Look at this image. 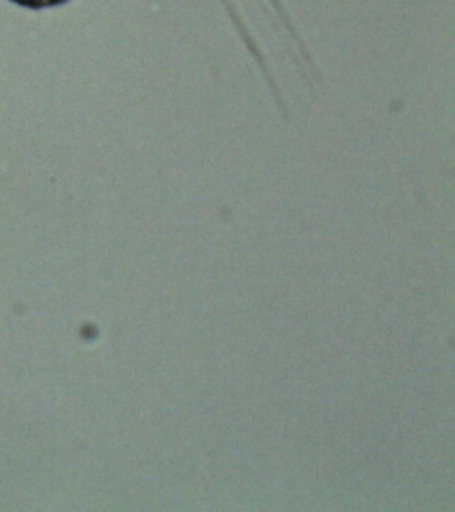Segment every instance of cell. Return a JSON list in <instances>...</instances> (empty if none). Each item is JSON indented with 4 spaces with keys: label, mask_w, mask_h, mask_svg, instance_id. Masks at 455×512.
Listing matches in <instances>:
<instances>
[{
    "label": "cell",
    "mask_w": 455,
    "mask_h": 512,
    "mask_svg": "<svg viewBox=\"0 0 455 512\" xmlns=\"http://www.w3.org/2000/svg\"><path fill=\"white\" fill-rule=\"evenodd\" d=\"M271 3H273L275 10L278 12L279 18H281L283 24H285L287 31H289L291 39H293V42L297 44L298 50L301 52L303 63H306L307 67L310 68L311 76H313L314 79H318L319 72L317 68H315L313 60H311V56L309 51H307L305 43H303V40L299 38L297 30L293 27V23H291L289 15H287L285 8H283L281 0H271Z\"/></svg>",
    "instance_id": "obj_1"
},
{
    "label": "cell",
    "mask_w": 455,
    "mask_h": 512,
    "mask_svg": "<svg viewBox=\"0 0 455 512\" xmlns=\"http://www.w3.org/2000/svg\"><path fill=\"white\" fill-rule=\"evenodd\" d=\"M13 2L31 10H41V8L59 6L67 0H13Z\"/></svg>",
    "instance_id": "obj_2"
}]
</instances>
